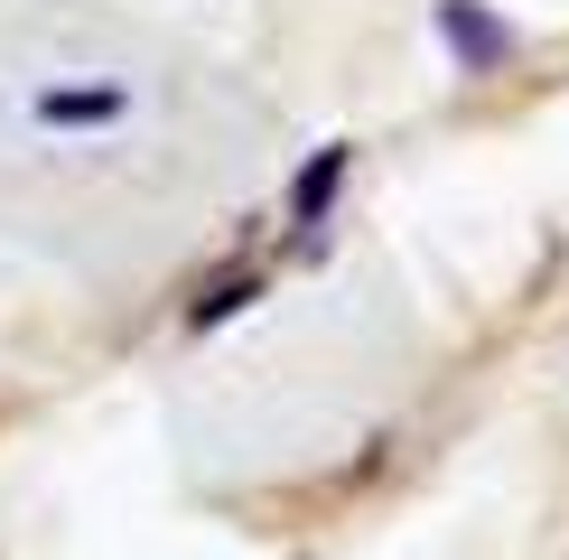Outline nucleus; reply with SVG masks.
<instances>
[{"mask_svg":"<svg viewBox=\"0 0 569 560\" xmlns=\"http://www.w3.org/2000/svg\"><path fill=\"white\" fill-rule=\"evenodd\" d=\"M439 38H448V57H458L467 76H486V66L513 57V29L495 10H477V0H439Z\"/></svg>","mask_w":569,"mask_h":560,"instance_id":"obj_1","label":"nucleus"},{"mask_svg":"<svg viewBox=\"0 0 569 560\" xmlns=\"http://www.w3.org/2000/svg\"><path fill=\"white\" fill-rule=\"evenodd\" d=\"M346 169H355V150H346V140H327V150H318V159H308V169L290 178V216H299V224H318L327 206H337Z\"/></svg>","mask_w":569,"mask_h":560,"instance_id":"obj_2","label":"nucleus"},{"mask_svg":"<svg viewBox=\"0 0 569 560\" xmlns=\"http://www.w3.org/2000/svg\"><path fill=\"white\" fill-rule=\"evenodd\" d=\"M122 112V84H66V93H38V122H112Z\"/></svg>","mask_w":569,"mask_h":560,"instance_id":"obj_3","label":"nucleus"},{"mask_svg":"<svg viewBox=\"0 0 569 560\" xmlns=\"http://www.w3.org/2000/svg\"><path fill=\"white\" fill-rule=\"evenodd\" d=\"M243 299H252V280H224V290H206V299H197V327L233 318V309H243Z\"/></svg>","mask_w":569,"mask_h":560,"instance_id":"obj_4","label":"nucleus"}]
</instances>
